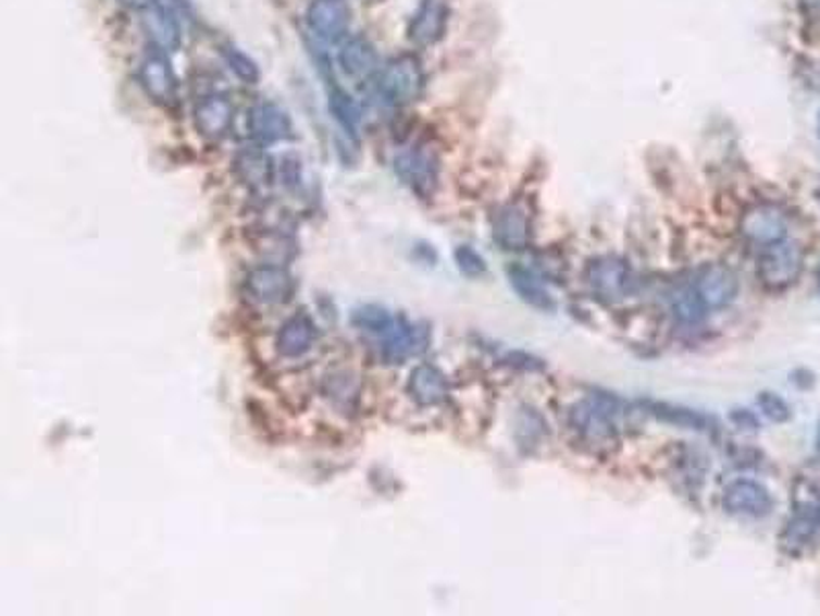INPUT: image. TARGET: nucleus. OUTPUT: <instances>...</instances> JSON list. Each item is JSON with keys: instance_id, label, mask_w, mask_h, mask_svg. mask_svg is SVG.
<instances>
[{"instance_id": "1", "label": "nucleus", "mask_w": 820, "mask_h": 616, "mask_svg": "<svg viewBox=\"0 0 820 616\" xmlns=\"http://www.w3.org/2000/svg\"><path fill=\"white\" fill-rule=\"evenodd\" d=\"M375 89L386 106L405 108L414 103L425 89V73L421 62L414 56H396L380 69Z\"/></svg>"}, {"instance_id": "2", "label": "nucleus", "mask_w": 820, "mask_h": 616, "mask_svg": "<svg viewBox=\"0 0 820 616\" xmlns=\"http://www.w3.org/2000/svg\"><path fill=\"white\" fill-rule=\"evenodd\" d=\"M804 270L803 247L796 241L785 238L766 247L759 257L757 275L769 292H784L794 286Z\"/></svg>"}, {"instance_id": "3", "label": "nucleus", "mask_w": 820, "mask_h": 616, "mask_svg": "<svg viewBox=\"0 0 820 616\" xmlns=\"http://www.w3.org/2000/svg\"><path fill=\"white\" fill-rule=\"evenodd\" d=\"M569 423L591 446L611 448L618 442L616 407L611 401L587 399L576 403L569 414Z\"/></svg>"}, {"instance_id": "4", "label": "nucleus", "mask_w": 820, "mask_h": 616, "mask_svg": "<svg viewBox=\"0 0 820 616\" xmlns=\"http://www.w3.org/2000/svg\"><path fill=\"white\" fill-rule=\"evenodd\" d=\"M394 169L400 182L421 198H428L439 182V159L435 150L425 145L402 150L394 161Z\"/></svg>"}, {"instance_id": "5", "label": "nucleus", "mask_w": 820, "mask_h": 616, "mask_svg": "<svg viewBox=\"0 0 820 616\" xmlns=\"http://www.w3.org/2000/svg\"><path fill=\"white\" fill-rule=\"evenodd\" d=\"M587 284L591 292L604 303L624 300L630 288V266L616 255H604L588 263Z\"/></svg>"}, {"instance_id": "6", "label": "nucleus", "mask_w": 820, "mask_h": 616, "mask_svg": "<svg viewBox=\"0 0 820 616\" xmlns=\"http://www.w3.org/2000/svg\"><path fill=\"white\" fill-rule=\"evenodd\" d=\"M306 25L322 44H337L351 25V7L347 0H312L306 9Z\"/></svg>"}, {"instance_id": "7", "label": "nucleus", "mask_w": 820, "mask_h": 616, "mask_svg": "<svg viewBox=\"0 0 820 616\" xmlns=\"http://www.w3.org/2000/svg\"><path fill=\"white\" fill-rule=\"evenodd\" d=\"M140 85L144 93L162 108L175 106L178 97V78L171 60L161 50L146 56L140 64Z\"/></svg>"}, {"instance_id": "8", "label": "nucleus", "mask_w": 820, "mask_h": 616, "mask_svg": "<svg viewBox=\"0 0 820 616\" xmlns=\"http://www.w3.org/2000/svg\"><path fill=\"white\" fill-rule=\"evenodd\" d=\"M741 235L753 245L766 249L787 238V218L775 206H755L741 220Z\"/></svg>"}, {"instance_id": "9", "label": "nucleus", "mask_w": 820, "mask_h": 616, "mask_svg": "<svg viewBox=\"0 0 820 616\" xmlns=\"http://www.w3.org/2000/svg\"><path fill=\"white\" fill-rule=\"evenodd\" d=\"M249 134L259 145H277L294 136V124L286 109L273 101H261L250 108Z\"/></svg>"}, {"instance_id": "10", "label": "nucleus", "mask_w": 820, "mask_h": 616, "mask_svg": "<svg viewBox=\"0 0 820 616\" xmlns=\"http://www.w3.org/2000/svg\"><path fill=\"white\" fill-rule=\"evenodd\" d=\"M197 134L210 143H218L231 134L234 106L224 95H208L194 109Z\"/></svg>"}, {"instance_id": "11", "label": "nucleus", "mask_w": 820, "mask_h": 616, "mask_svg": "<svg viewBox=\"0 0 820 616\" xmlns=\"http://www.w3.org/2000/svg\"><path fill=\"white\" fill-rule=\"evenodd\" d=\"M694 288H696L699 298L704 300L708 310L710 308L718 310V308L729 307L732 300L736 298L738 278L729 266L712 263V266H706V268L699 270L696 282H694Z\"/></svg>"}, {"instance_id": "12", "label": "nucleus", "mask_w": 820, "mask_h": 616, "mask_svg": "<svg viewBox=\"0 0 820 616\" xmlns=\"http://www.w3.org/2000/svg\"><path fill=\"white\" fill-rule=\"evenodd\" d=\"M449 21L447 0H421L409 23V39L414 46L427 48L446 36Z\"/></svg>"}, {"instance_id": "13", "label": "nucleus", "mask_w": 820, "mask_h": 616, "mask_svg": "<svg viewBox=\"0 0 820 616\" xmlns=\"http://www.w3.org/2000/svg\"><path fill=\"white\" fill-rule=\"evenodd\" d=\"M384 337L382 354L388 362H405L410 356L421 354L427 347V329L412 325L405 319H394L390 327L380 333Z\"/></svg>"}, {"instance_id": "14", "label": "nucleus", "mask_w": 820, "mask_h": 616, "mask_svg": "<svg viewBox=\"0 0 820 616\" xmlns=\"http://www.w3.org/2000/svg\"><path fill=\"white\" fill-rule=\"evenodd\" d=\"M142 27L146 36L161 52H175L183 44V27L173 7L161 0L144 9Z\"/></svg>"}, {"instance_id": "15", "label": "nucleus", "mask_w": 820, "mask_h": 616, "mask_svg": "<svg viewBox=\"0 0 820 616\" xmlns=\"http://www.w3.org/2000/svg\"><path fill=\"white\" fill-rule=\"evenodd\" d=\"M722 506L734 516L763 518L773 509V497L761 483L738 479L724 491Z\"/></svg>"}, {"instance_id": "16", "label": "nucleus", "mask_w": 820, "mask_h": 616, "mask_svg": "<svg viewBox=\"0 0 820 616\" xmlns=\"http://www.w3.org/2000/svg\"><path fill=\"white\" fill-rule=\"evenodd\" d=\"M493 236L505 251H523L532 241V224L527 212L518 206L509 204L500 208L499 214L493 222Z\"/></svg>"}, {"instance_id": "17", "label": "nucleus", "mask_w": 820, "mask_h": 616, "mask_svg": "<svg viewBox=\"0 0 820 616\" xmlns=\"http://www.w3.org/2000/svg\"><path fill=\"white\" fill-rule=\"evenodd\" d=\"M250 298L259 305H282L294 294V280L282 268H259L247 280Z\"/></svg>"}, {"instance_id": "18", "label": "nucleus", "mask_w": 820, "mask_h": 616, "mask_svg": "<svg viewBox=\"0 0 820 616\" xmlns=\"http://www.w3.org/2000/svg\"><path fill=\"white\" fill-rule=\"evenodd\" d=\"M337 60H339L340 71L357 81L377 73V54H375L374 44L368 37H349L340 46Z\"/></svg>"}, {"instance_id": "19", "label": "nucleus", "mask_w": 820, "mask_h": 616, "mask_svg": "<svg viewBox=\"0 0 820 616\" xmlns=\"http://www.w3.org/2000/svg\"><path fill=\"white\" fill-rule=\"evenodd\" d=\"M409 393L421 407H435L447 399L449 384L442 370L423 364V366H417L410 374Z\"/></svg>"}, {"instance_id": "20", "label": "nucleus", "mask_w": 820, "mask_h": 616, "mask_svg": "<svg viewBox=\"0 0 820 616\" xmlns=\"http://www.w3.org/2000/svg\"><path fill=\"white\" fill-rule=\"evenodd\" d=\"M316 342V327L308 315H296L286 325L282 327L277 335V352L284 358H300Z\"/></svg>"}, {"instance_id": "21", "label": "nucleus", "mask_w": 820, "mask_h": 616, "mask_svg": "<svg viewBox=\"0 0 820 616\" xmlns=\"http://www.w3.org/2000/svg\"><path fill=\"white\" fill-rule=\"evenodd\" d=\"M817 534H819L817 506H804L796 509V514L790 518V522L782 532V544L790 553H798L804 546L812 543Z\"/></svg>"}, {"instance_id": "22", "label": "nucleus", "mask_w": 820, "mask_h": 616, "mask_svg": "<svg viewBox=\"0 0 820 616\" xmlns=\"http://www.w3.org/2000/svg\"><path fill=\"white\" fill-rule=\"evenodd\" d=\"M643 407H646V414L657 417L664 423H673L679 428H685V430H697V432H706L710 430V426L713 423L712 417L704 416L699 411H692V409H685V407H675V405H669V403H657V401H646L643 403Z\"/></svg>"}, {"instance_id": "23", "label": "nucleus", "mask_w": 820, "mask_h": 616, "mask_svg": "<svg viewBox=\"0 0 820 616\" xmlns=\"http://www.w3.org/2000/svg\"><path fill=\"white\" fill-rule=\"evenodd\" d=\"M509 282L513 286V291L518 292L519 298L523 303H527L530 307L539 308V310H554L552 296L548 292L542 288L539 280L535 278L534 273L530 270H525L523 266H509Z\"/></svg>"}, {"instance_id": "24", "label": "nucleus", "mask_w": 820, "mask_h": 616, "mask_svg": "<svg viewBox=\"0 0 820 616\" xmlns=\"http://www.w3.org/2000/svg\"><path fill=\"white\" fill-rule=\"evenodd\" d=\"M671 308H673L679 323H683V325H699L706 319V312H708V307L704 305V300L699 298L694 286H685V288L675 292L673 300H671Z\"/></svg>"}, {"instance_id": "25", "label": "nucleus", "mask_w": 820, "mask_h": 616, "mask_svg": "<svg viewBox=\"0 0 820 616\" xmlns=\"http://www.w3.org/2000/svg\"><path fill=\"white\" fill-rule=\"evenodd\" d=\"M236 169L240 180L250 187H263L271 182V161L259 150H245L236 159Z\"/></svg>"}, {"instance_id": "26", "label": "nucleus", "mask_w": 820, "mask_h": 616, "mask_svg": "<svg viewBox=\"0 0 820 616\" xmlns=\"http://www.w3.org/2000/svg\"><path fill=\"white\" fill-rule=\"evenodd\" d=\"M328 109L339 124L343 132H347L351 138L357 136V126H359V113H357L353 99L343 91V89H333L328 95Z\"/></svg>"}, {"instance_id": "27", "label": "nucleus", "mask_w": 820, "mask_h": 616, "mask_svg": "<svg viewBox=\"0 0 820 616\" xmlns=\"http://www.w3.org/2000/svg\"><path fill=\"white\" fill-rule=\"evenodd\" d=\"M220 54L224 58L226 66H228V69H231V71H233L243 83H247V85H257V83H259L261 73H259L257 62H254L250 56L245 54L243 50H238L236 46H222Z\"/></svg>"}, {"instance_id": "28", "label": "nucleus", "mask_w": 820, "mask_h": 616, "mask_svg": "<svg viewBox=\"0 0 820 616\" xmlns=\"http://www.w3.org/2000/svg\"><path fill=\"white\" fill-rule=\"evenodd\" d=\"M393 321L394 317L388 310L375 307V305L357 308L356 312H353V323H356V327L363 329V331H372V333H384Z\"/></svg>"}, {"instance_id": "29", "label": "nucleus", "mask_w": 820, "mask_h": 616, "mask_svg": "<svg viewBox=\"0 0 820 616\" xmlns=\"http://www.w3.org/2000/svg\"><path fill=\"white\" fill-rule=\"evenodd\" d=\"M757 405L763 411V416L767 419H771L773 423H785L792 417L790 405L780 395H775V393H767V391L766 393H761L757 397Z\"/></svg>"}, {"instance_id": "30", "label": "nucleus", "mask_w": 820, "mask_h": 616, "mask_svg": "<svg viewBox=\"0 0 820 616\" xmlns=\"http://www.w3.org/2000/svg\"><path fill=\"white\" fill-rule=\"evenodd\" d=\"M456 263L460 268V272L470 275V278H479L482 273L486 272V261L482 259L481 254H476L472 247H458L456 249Z\"/></svg>"}, {"instance_id": "31", "label": "nucleus", "mask_w": 820, "mask_h": 616, "mask_svg": "<svg viewBox=\"0 0 820 616\" xmlns=\"http://www.w3.org/2000/svg\"><path fill=\"white\" fill-rule=\"evenodd\" d=\"M731 419L736 426H738V428H745V430H750V432H757V428H759L757 417L753 416L747 409H743V411H741V409L732 411Z\"/></svg>"}, {"instance_id": "32", "label": "nucleus", "mask_w": 820, "mask_h": 616, "mask_svg": "<svg viewBox=\"0 0 820 616\" xmlns=\"http://www.w3.org/2000/svg\"><path fill=\"white\" fill-rule=\"evenodd\" d=\"M125 4H129V7H134V9H148V7H152L154 2H159V0H124Z\"/></svg>"}, {"instance_id": "33", "label": "nucleus", "mask_w": 820, "mask_h": 616, "mask_svg": "<svg viewBox=\"0 0 820 616\" xmlns=\"http://www.w3.org/2000/svg\"><path fill=\"white\" fill-rule=\"evenodd\" d=\"M817 514H819V534H820V502L817 504Z\"/></svg>"}, {"instance_id": "34", "label": "nucleus", "mask_w": 820, "mask_h": 616, "mask_svg": "<svg viewBox=\"0 0 820 616\" xmlns=\"http://www.w3.org/2000/svg\"><path fill=\"white\" fill-rule=\"evenodd\" d=\"M819 451H820V430H819Z\"/></svg>"}, {"instance_id": "35", "label": "nucleus", "mask_w": 820, "mask_h": 616, "mask_svg": "<svg viewBox=\"0 0 820 616\" xmlns=\"http://www.w3.org/2000/svg\"><path fill=\"white\" fill-rule=\"evenodd\" d=\"M819 134H820V118H819Z\"/></svg>"}, {"instance_id": "36", "label": "nucleus", "mask_w": 820, "mask_h": 616, "mask_svg": "<svg viewBox=\"0 0 820 616\" xmlns=\"http://www.w3.org/2000/svg\"><path fill=\"white\" fill-rule=\"evenodd\" d=\"M819 288H820V272H819Z\"/></svg>"}, {"instance_id": "37", "label": "nucleus", "mask_w": 820, "mask_h": 616, "mask_svg": "<svg viewBox=\"0 0 820 616\" xmlns=\"http://www.w3.org/2000/svg\"><path fill=\"white\" fill-rule=\"evenodd\" d=\"M819 204H820V192H819Z\"/></svg>"}]
</instances>
